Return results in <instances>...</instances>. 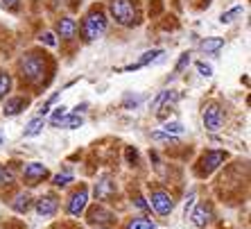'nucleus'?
I'll list each match as a JSON object with an SVG mask.
<instances>
[{
  "label": "nucleus",
  "instance_id": "nucleus-2",
  "mask_svg": "<svg viewBox=\"0 0 251 229\" xmlns=\"http://www.w3.org/2000/svg\"><path fill=\"white\" fill-rule=\"evenodd\" d=\"M106 14L102 7H91L86 12V16L82 18V25H79V32H82V39L86 43L95 41V39H100V36L106 32Z\"/></svg>",
  "mask_w": 251,
  "mask_h": 229
},
{
  "label": "nucleus",
  "instance_id": "nucleus-7",
  "mask_svg": "<svg viewBox=\"0 0 251 229\" xmlns=\"http://www.w3.org/2000/svg\"><path fill=\"white\" fill-rule=\"evenodd\" d=\"M57 209H59V200H57V195H52V193L41 195V198H36V202H34L36 216L43 218V220L52 218L54 213H57Z\"/></svg>",
  "mask_w": 251,
  "mask_h": 229
},
{
  "label": "nucleus",
  "instance_id": "nucleus-3",
  "mask_svg": "<svg viewBox=\"0 0 251 229\" xmlns=\"http://www.w3.org/2000/svg\"><path fill=\"white\" fill-rule=\"evenodd\" d=\"M109 14L123 28H134L140 21V12L134 0H109Z\"/></svg>",
  "mask_w": 251,
  "mask_h": 229
},
{
  "label": "nucleus",
  "instance_id": "nucleus-15",
  "mask_svg": "<svg viewBox=\"0 0 251 229\" xmlns=\"http://www.w3.org/2000/svg\"><path fill=\"white\" fill-rule=\"evenodd\" d=\"M27 105H29L27 98H21V95H18V98H9V100L5 102V109H2V114H5V116H18V114L23 112Z\"/></svg>",
  "mask_w": 251,
  "mask_h": 229
},
{
  "label": "nucleus",
  "instance_id": "nucleus-27",
  "mask_svg": "<svg viewBox=\"0 0 251 229\" xmlns=\"http://www.w3.org/2000/svg\"><path fill=\"white\" fill-rule=\"evenodd\" d=\"M188 64H190V53H183L181 57H179V61H176V66H175V73H183L188 68Z\"/></svg>",
  "mask_w": 251,
  "mask_h": 229
},
{
  "label": "nucleus",
  "instance_id": "nucleus-26",
  "mask_svg": "<svg viewBox=\"0 0 251 229\" xmlns=\"http://www.w3.org/2000/svg\"><path fill=\"white\" fill-rule=\"evenodd\" d=\"M70 182H73V175H70V172H64V175L59 172V175H54V177H52V184H54V186H59V188L68 186Z\"/></svg>",
  "mask_w": 251,
  "mask_h": 229
},
{
  "label": "nucleus",
  "instance_id": "nucleus-18",
  "mask_svg": "<svg viewBox=\"0 0 251 229\" xmlns=\"http://www.w3.org/2000/svg\"><path fill=\"white\" fill-rule=\"evenodd\" d=\"M29 206H32V198H29V193H18L12 202V209L16 213H27Z\"/></svg>",
  "mask_w": 251,
  "mask_h": 229
},
{
  "label": "nucleus",
  "instance_id": "nucleus-1",
  "mask_svg": "<svg viewBox=\"0 0 251 229\" xmlns=\"http://www.w3.org/2000/svg\"><path fill=\"white\" fill-rule=\"evenodd\" d=\"M46 71H48L46 57L41 53H36V50H29V53H25L18 59V73L27 84H39L43 80V75H46Z\"/></svg>",
  "mask_w": 251,
  "mask_h": 229
},
{
  "label": "nucleus",
  "instance_id": "nucleus-35",
  "mask_svg": "<svg viewBox=\"0 0 251 229\" xmlns=\"http://www.w3.org/2000/svg\"><path fill=\"white\" fill-rule=\"evenodd\" d=\"M136 157H138V154H136V150H131V147H129V150H127V159L136 164ZM134 164H131V166H134Z\"/></svg>",
  "mask_w": 251,
  "mask_h": 229
},
{
  "label": "nucleus",
  "instance_id": "nucleus-21",
  "mask_svg": "<svg viewBox=\"0 0 251 229\" xmlns=\"http://www.w3.org/2000/svg\"><path fill=\"white\" fill-rule=\"evenodd\" d=\"M84 125V116L82 114H68V116L64 118V123H61V127H66V129H77V127H82Z\"/></svg>",
  "mask_w": 251,
  "mask_h": 229
},
{
  "label": "nucleus",
  "instance_id": "nucleus-6",
  "mask_svg": "<svg viewBox=\"0 0 251 229\" xmlns=\"http://www.w3.org/2000/svg\"><path fill=\"white\" fill-rule=\"evenodd\" d=\"M224 125V114L217 102H208L204 107V127L208 132H220Z\"/></svg>",
  "mask_w": 251,
  "mask_h": 229
},
{
  "label": "nucleus",
  "instance_id": "nucleus-23",
  "mask_svg": "<svg viewBox=\"0 0 251 229\" xmlns=\"http://www.w3.org/2000/svg\"><path fill=\"white\" fill-rule=\"evenodd\" d=\"M183 132H186V129H183V125L181 123H165L163 125V134H168V136H172V139H179V136H183Z\"/></svg>",
  "mask_w": 251,
  "mask_h": 229
},
{
  "label": "nucleus",
  "instance_id": "nucleus-12",
  "mask_svg": "<svg viewBox=\"0 0 251 229\" xmlns=\"http://www.w3.org/2000/svg\"><path fill=\"white\" fill-rule=\"evenodd\" d=\"M210 220H213V206L210 204L193 206V211H190V223H193L195 227H206Z\"/></svg>",
  "mask_w": 251,
  "mask_h": 229
},
{
  "label": "nucleus",
  "instance_id": "nucleus-22",
  "mask_svg": "<svg viewBox=\"0 0 251 229\" xmlns=\"http://www.w3.org/2000/svg\"><path fill=\"white\" fill-rule=\"evenodd\" d=\"M68 114H70L68 107H64V105L57 107V109H54V114L50 116V125H52V127H61V123H64V118L68 116Z\"/></svg>",
  "mask_w": 251,
  "mask_h": 229
},
{
  "label": "nucleus",
  "instance_id": "nucleus-33",
  "mask_svg": "<svg viewBox=\"0 0 251 229\" xmlns=\"http://www.w3.org/2000/svg\"><path fill=\"white\" fill-rule=\"evenodd\" d=\"M0 2H2V7L9 9V12H16L18 5H21V0H0Z\"/></svg>",
  "mask_w": 251,
  "mask_h": 229
},
{
  "label": "nucleus",
  "instance_id": "nucleus-20",
  "mask_svg": "<svg viewBox=\"0 0 251 229\" xmlns=\"http://www.w3.org/2000/svg\"><path fill=\"white\" fill-rule=\"evenodd\" d=\"M43 118L41 116H36V118H32L27 123V127H25V136H39L43 132Z\"/></svg>",
  "mask_w": 251,
  "mask_h": 229
},
{
  "label": "nucleus",
  "instance_id": "nucleus-5",
  "mask_svg": "<svg viewBox=\"0 0 251 229\" xmlns=\"http://www.w3.org/2000/svg\"><path fill=\"white\" fill-rule=\"evenodd\" d=\"M224 159H226V152H222V150H210V152H206L204 157L199 159L197 175L199 177H208L210 172L217 168V166L224 164Z\"/></svg>",
  "mask_w": 251,
  "mask_h": 229
},
{
  "label": "nucleus",
  "instance_id": "nucleus-8",
  "mask_svg": "<svg viewBox=\"0 0 251 229\" xmlns=\"http://www.w3.org/2000/svg\"><path fill=\"white\" fill-rule=\"evenodd\" d=\"M86 204H88V188L86 186H79L75 193L68 198L66 211H68V216H79V213L86 209Z\"/></svg>",
  "mask_w": 251,
  "mask_h": 229
},
{
  "label": "nucleus",
  "instance_id": "nucleus-36",
  "mask_svg": "<svg viewBox=\"0 0 251 229\" xmlns=\"http://www.w3.org/2000/svg\"><path fill=\"white\" fill-rule=\"evenodd\" d=\"M0 184H2V168H0Z\"/></svg>",
  "mask_w": 251,
  "mask_h": 229
},
{
  "label": "nucleus",
  "instance_id": "nucleus-29",
  "mask_svg": "<svg viewBox=\"0 0 251 229\" xmlns=\"http://www.w3.org/2000/svg\"><path fill=\"white\" fill-rule=\"evenodd\" d=\"M197 71L201 77H213V66L206 64V61H197Z\"/></svg>",
  "mask_w": 251,
  "mask_h": 229
},
{
  "label": "nucleus",
  "instance_id": "nucleus-34",
  "mask_svg": "<svg viewBox=\"0 0 251 229\" xmlns=\"http://www.w3.org/2000/svg\"><path fill=\"white\" fill-rule=\"evenodd\" d=\"M140 102H143V95H136V98H134V95H127V100H125V107H131V105H140Z\"/></svg>",
  "mask_w": 251,
  "mask_h": 229
},
{
  "label": "nucleus",
  "instance_id": "nucleus-16",
  "mask_svg": "<svg viewBox=\"0 0 251 229\" xmlns=\"http://www.w3.org/2000/svg\"><path fill=\"white\" fill-rule=\"evenodd\" d=\"M176 100H179V95H176L175 91H161V93L156 95V100L152 102V109L158 112V109H163V107H172Z\"/></svg>",
  "mask_w": 251,
  "mask_h": 229
},
{
  "label": "nucleus",
  "instance_id": "nucleus-17",
  "mask_svg": "<svg viewBox=\"0 0 251 229\" xmlns=\"http://www.w3.org/2000/svg\"><path fill=\"white\" fill-rule=\"evenodd\" d=\"M199 48H201L206 55H217L224 48V39L222 36H206L204 41L199 43Z\"/></svg>",
  "mask_w": 251,
  "mask_h": 229
},
{
  "label": "nucleus",
  "instance_id": "nucleus-13",
  "mask_svg": "<svg viewBox=\"0 0 251 229\" xmlns=\"http://www.w3.org/2000/svg\"><path fill=\"white\" fill-rule=\"evenodd\" d=\"M57 34L61 36V39H66V41H70V39H75L77 36V21L70 16H64L57 21Z\"/></svg>",
  "mask_w": 251,
  "mask_h": 229
},
{
  "label": "nucleus",
  "instance_id": "nucleus-19",
  "mask_svg": "<svg viewBox=\"0 0 251 229\" xmlns=\"http://www.w3.org/2000/svg\"><path fill=\"white\" fill-rule=\"evenodd\" d=\"M125 229H156V225H154L150 218H143V216H140V218H131Z\"/></svg>",
  "mask_w": 251,
  "mask_h": 229
},
{
  "label": "nucleus",
  "instance_id": "nucleus-10",
  "mask_svg": "<svg viewBox=\"0 0 251 229\" xmlns=\"http://www.w3.org/2000/svg\"><path fill=\"white\" fill-rule=\"evenodd\" d=\"M48 175H50V172H48V168L43 164H39V161H29V164L23 166V179L29 184V186H34V184L43 182Z\"/></svg>",
  "mask_w": 251,
  "mask_h": 229
},
{
  "label": "nucleus",
  "instance_id": "nucleus-31",
  "mask_svg": "<svg viewBox=\"0 0 251 229\" xmlns=\"http://www.w3.org/2000/svg\"><path fill=\"white\" fill-rule=\"evenodd\" d=\"M134 204L138 206L140 211H150V204H147V202H145V198H143V195H140V193H136V195H134Z\"/></svg>",
  "mask_w": 251,
  "mask_h": 229
},
{
  "label": "nucleus",
  "instance_id": "nucleus-24",
  "mask_svg": "<svg viewBox=\"0 0 251 229\" xmlns=\"http://www.w3.org/2000/svg\"><path fill=\"white\" fill-rule=\"evenodd\" d=\"M12 91V75L7 71H0V100Z\"/></svg>",
  "mask_w": 251,
  "mask_h": 229
},
{
  "label": "nucleus",
  "instance_id": "nucleus-9",
  "mask_svg": "<svg viewBox=\"0 0 251 229\" xmlns=\"http://www.w3.org/2000/svg\"><path fill=\"white\" fill-rule=\"evenodd\" d=\"M116 191H118V184L113 182L111 175H102L98 182H95V188H93L95 198H98V200H102V202L111 200L113 195H116Z\"/></svg>",
  "mask_w": 251,
  "mask_h": 229
},
{
  "label": "nucleus",
  "instance_id": "nucleus-25",
  "mask_svg": "<svg viewBox=\"0 0 251 229\" xmlns=\"http://www.w3.org/2000/svg\"><path fill=\"white\" fill-rule=\"evenodd\" d=\"M242 14H245V7H233V9H228V12H224L222 16H220V21H222V23H233L235 18L238 16H242Z\"/></svg>",
  "mask_w": 251,
  "mask_h": 229
},
{
  "label": "nucleus",
  "instance_id": "nucleus-30",
  "mask_svg": "<svg viewBox=\"0 0 251 229\" xmlns=\"http://www.w3.org/2000/svg\"><path fill=\"white\" fill-rule=\"evenodd\" d=\"M195 200H197V193H195V191H190V193H188V198H186V204H183V211H186V216L193 211Z\"/></svg>",
  "mask_w": 251,
  "mask_h": 229
},
{
  "label": "nucleus",
  "instance_id": "nucleus-11",
  "mask_svg": "<svg viewBox=\"0 0 251 229\" xmlns=\"http://www.w3.org/2000/svg\"><path fill=\"white\" fill-rule=\"evenodd\" d=\"M88 223L98 225V227H111V225L116 223V216H113V211H109L106 206L98 204L88 211Z\"/></svg>",
  "mask_w": 251,
  "mask_h": 229
},
{
  "label": "nucleus",
  "instance_id": "nucleus-14",
  "mask_svg": "<svg viewBox=\"0 0 251 229\" xmlns=\"http://www.w3.org/2000/svg\"><path fill=\"white\" fill-rule=\"evenodd\" d=\"M163 55V50L161 48H156V50H147V53H143V57L136 61V64H129V66H123V68H118V73H129V71H138V68H143V66L152 64V61H156L158 57Z\"/></svg>",
  "mask_w": 251,
  "mask_h": 229
},
{
  "label": "nucleus",
  "instance_id": "nucleus-28",
  "mask_svg": "<svg viewBox=\"0 0 251 229\" xmlns=\"http://www.w3.org/2000/svg\"><path fill=\"white\" fill-rule=\"evenodd\" d=\"M59 100V93H54V95H50V98H48V100L46 102H43V107H41V109H39V116H46V114L48 112H50V107H52L54 105V102H57Z\"/></svg>",
  "mask_w": 251,
  "mask_h": 229
},
{
  "label": "nucleus",
  "instance_id": "nucleus-32",
  "mask_svg": "<svg viewBox=\"0 0 251 229\" xmlns=\"http://www.w3.org/2000/svg\"><path fill=\"white\" fill-rule=\"evenodd\" d=\"M41 43H46V46L54 48V46H57V39H54L52 32H43V34H41Z\"/></svg>",
  "mask_w": 251,
  "mask_h": 229
},
{
  "label": "nucleus",
  "instance_id": "nucleus-4",
  "mask_svg": "<svg viewBox=\"0 0 251 229\" xmlns=\"http://www.w3.org/2000/svg\"><path fill=\"white\" fill-rule=\"evenodd\" d=\"M150 209L158 213V216H170L172 209H175V200H172V195L163 188H154L152 193H150Z\"/></svg>",
  "mask_w": 251,
  "mask_h": 229
}]
</instances>
